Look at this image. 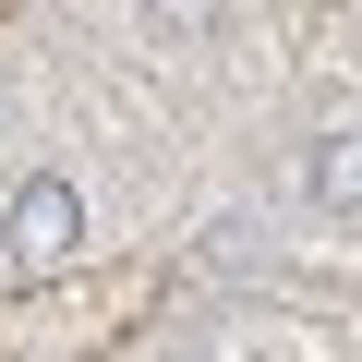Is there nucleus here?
<instances>
[{
	"instance_id": "f257e3e1",
	"label": "nucleus",
	"mask_w": 362,
	"mask_h": 362,
	"mask_svg": "<svg viewBox=\"0 0 362 362\" xmlns=\"http://www.w3.org/2000/svg\"><path fill=\"white\" fill-rule=\"evenodd\" d=\"M0 254H13L25 278H61L85 254V194H73V169H25L13 181V206H0Z\"/></svg>"
},
{
	"instance_id": "f03ea898",
	"label": "nucleus",
	"mask_w": 362,
	"mask_h": 362,
	"mask_svg": "<svg viewBox=\"0 0 362 362\" xmlns=\"http://www.w3.org/2000/svg\"><path fill=\"white\" fill-rule=\"evenodd\" d=\"M302 206L314 218H362V121L302 133Z\"/></svg>"
},
{
	"instance_id": "7ed1b4c3",
	"label": "nucleus",
	"mask_w": 362,
	"mask_h": 362,
	"mask_svg": "<svg viewBox=\"0 0 362 362\" xmlns=\"http://www.w3.org/2000/svg\"><path fill=\"white\" fill-rule=\"evenodd\" d=\"M145 37H169V49H206V37H218V0H145Z\"/></svg>"
}]
</instances>
